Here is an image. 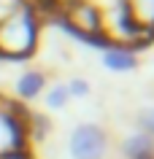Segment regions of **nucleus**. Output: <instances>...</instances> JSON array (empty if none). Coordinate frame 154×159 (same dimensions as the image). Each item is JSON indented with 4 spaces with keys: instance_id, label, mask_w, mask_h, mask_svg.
Returning <instances> with one entry per match:
<instances>
[{
    "instance_id": "1",
    "label": "nucleus",
    "mask_w": 154,
    "mask_h": 159,
    "mask_svg": "<svg viewBox=\"0 0 154 159\" xmlns=\"http://www.w3.org/2000/svg\"><path fill=\"white\" fill-rule=\"evenodd\" d=\"M65 11H68V27H70V33L78 35L81 41L105 33V25H103L100 8H97V6H92L89 0H73Z\"/></svg>"
},
{
    "instance_id": "2",
    "label": "nucleus",
    "mask_w": 154,
    "mask_h": 159,
    "mask_svg": "<svg viewBox=\"0 0 154 159\" xmlns=\"http://www.w3.org/2000/svg\"><path fill=\"white\" fill-rule=\"evenodd\" d=\"M105 148H108V138L95 124H78L70 135V157L73 159H103Z\"/></svg>"
},
{
    "instance_id": "3",
    "label": "nucleus",
    "mask_w": 154,
    "mask_h": 159,
    "mask_svg": "<svg viewBox=\"0 0 154 159\" xmlns=\"http://www.w3.org/2000/svg\"><path fill=\"white\" fill-rule=\"evenodd\" d=\"M103 62H105V67H108V70H116V73L133 70V67L138 65L135 54H133L127 46H114V43L103 51Z\"/></svg>"
},
{
    "instance_id": "4",
    "label": "nucleus",
    "mask_w": 154,
    "mask_h": 159,
    "mask_svg": "<svg viewBox=\"0 0 154 159\" xmlns=\"http://www.w3.org/2000/svg\"><path fill=\"white\" fill-rule=\"evenodd\" d=\"M43 84H46V78H43L41 70H30V73H25L22 78H19L16 84V92L25 97V100H33L35 94L43 89Z\"/></svg>"
},
{
    "instance_id": "5",
    "label": "nucleus",
    "mask_w": 154,
    "mask_h": 159,
    "mask_svg": "<svg viewBox=\"0 0 154 159\" xmlns=\"http://www.w3.org/2000/svg\"><path fill=\"white\" fill-rule=\"evenodd\" d=\"M130 8L138 25L154 27V0H130Z\"/></svg>"
},
{
    "instance_id": "6",
    "label": "nucleus",
    "mask_w": 154,
    "mask_h": 159,
    "mask_svg": "<svg viewBox=\"0 0 154 159\" xmlns=\"http://www.w3.org/2000/svg\"><path fill=\"white\" fill-rule=\"evenodd\" d=\"M70 100V92H68V86H54L49 94H46V102H49V108H65V102Z\"/></svg>"
},
{
    "instance_id": "7",
    "label": "nucleus",
    "mask_w": 154,
    "mask_h": 159,
    "mask_svg": "<svg viewBox=\"0 0 154 159\" xmlns=\"http://www.w3.org/2000/svg\"><path fill=\"white\" fill-rule=\"evenodd\" d=\"M68 92L73 94V97H86V94H89V84H86L84 78H73L68 84Z\"/></svg>"
},
{
    "instance_id": "8",
    "label": "nucleus",
    "mask_w": 154,
    "mask_h": 159,
    "mask_svg": "<svg viewBox=\"0 0 154 159\" xmlns=\"http://www.w3.org/2000/svg\"><path fill=\"white\" fill-rule=\"evenodd\" d=\"M138 121H141V127L146 129V135L154 138V111H143V113L138 116Z\"/></svg>"
}]
</instances>
